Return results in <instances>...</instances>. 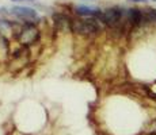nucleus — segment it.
Wrapping results in <instances>:
<instances>
[{"instance_id":"f257e3e1","label":"nucleus","mask_w":156,"mask_h":135,"mask_svg":"<svg viewBox=\"0 0 156 135\" xmlns=\"http://www.w3.org/2000/svg\"><path fill=\"white\" fill-rule=\"evenodd\" d=\"M72 30L76 32H80V34H91V32H95L99 30V26L95 20H75L72 23Z\"/></svg>"},{"instance_id":"f03ea898","label":"nucleus","mask_w":156,"mask_h":135,"mask_svg":"<svg viewBox=\"0 0 156 135\" xmlns=\"http://www.w3.org/2000/svg\"><path fill=\"white\" fill-rule=\"evenodd\" d=\"M121 16H122V11L119 10V8H109V10H106L105 12H102L98 18H99L103 23H106V25L115 26L117 23L119 22Z\"/></svg>"},{"instance_id":"7ed1b4c3","label":"nucleus","mask_w":156,"mask_h":135,"mask_svg":"<svg viewBox=\"0 0 156 135\" xmlns=\"http://www.w3.org/2000/svg\"><path fill=\"white\" fill-rule=\"evenodd\" d=\"M10 12L12 15H15L16 18H22V19H34V18L37 16V12H35L33 8L23 7V5H19V7H12Z\"/></svg>"},{"instance_id":"20e7f679","label":"nucleus","mask_w":156,"mask_h":135,"mask_svg":"<svg viewBox=\"0 0 156 135\" xmlns=\"http://www.w3.org/2000/svg\"><path fill=\"white\" fill-rule=\"evenodd\" d=\"M75 11H76L79 15H87V16H99L102 14L99 8H94V7H87V5H79V7L75 8Z\"/></svg>"},{"instance_id":"39448f33","label":"nucleus","mask_w":156,"mask_h":135,"mask_svg":"<svg viewBox=\"0 0 156 135\" xmlns=\"http://www.w3.org/2000/svg\"><path fill=\"white\" fill-rule=\"evenodd\" d=\"M128 16L133 25H140L144 20V14L141 10H137V8H130L128 10Z\"/></svg>"},{"instance_id":"423d86ee","label":"nucleus","mask_w":156,"mask_h":135,"mask_svg":"<svg viewBox=\"0 0 156 135\" xmlns=\"http://www.w3.org/2000/svg\"><path fill=\"white\" fill-rule=\"evenodd\" d=\"M12 2H35V0H12Z\"/></svg>"},{"instance_id":"0eeeda50","label":"nucleus","mask_w":156,"mask_h":135,"mask_svg":"<svg viewBox=\"0 0 156 135\" xmlns=\"http://www.w3.org/2000/svg\"><path fill=\"white\" fill-rule=\"evenodd\" d=\"M130 2H136V3H139V2H147V0H130Z\"/></svg>"},{"instance_id":"6e6552de","label":"nucleus","mask_w":156,"mask_h":135,"mask_svg":"<svg viewBox=\"0 0 156 135\" xmlns=\"http://www.w3.org/2000/svg\"><path fill=\"white\" fill-rule=\"evenodd\" d=\"M152 2H156V0H152Z\"/></svg>"}]
</instances>
